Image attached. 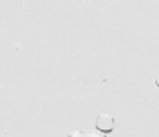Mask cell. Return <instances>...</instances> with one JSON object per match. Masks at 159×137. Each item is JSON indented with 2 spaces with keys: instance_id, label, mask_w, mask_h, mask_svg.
Segmentation results:
<instances>
[{
  "instance_id": "cell-1",
  "label": "cell",
  "mask_w": 159,
  "mask_h": 137,
  "mask_svg": "<svg viewBox=\"0 0 159 137\" xmlns=\"http://www.w3.org/2000/svg\"><path fill=\"white\" fill-rule=\"evenodd\" d=\"M114 117L112 116H109V114H101L98 119H96V130L98 132H101L103 135H107V134H110L112 130H114Z\"/></svg>"
},
{
  "instance_id": "cell-2",
  "label": "cell",
  "mask_w": 159,
  "mask_h": 137,
  "mask_svg": "<svg viewBox=\"0 0 159 137\" xmlns=\"http://www.w3.org/2000/svg\"><path fill=\"white\" fill-rule=\"evenodd\" d=\"M156 87L159 88V74H157V76H156Z\"/></svg>"
}]
</instances>
